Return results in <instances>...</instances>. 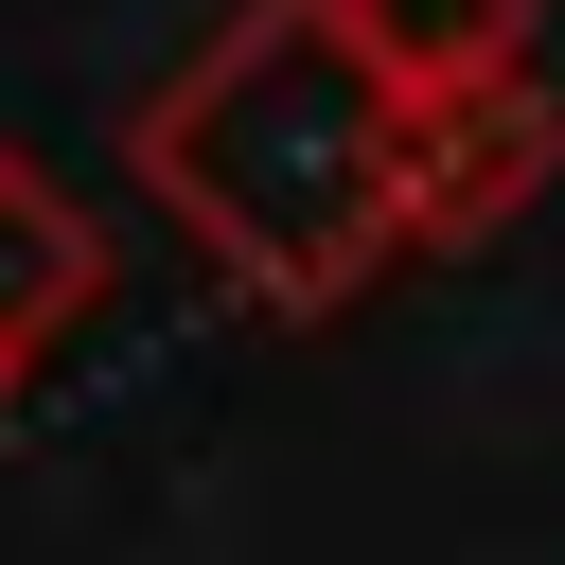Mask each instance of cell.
<instances>
[{
  "label": "cell",
  "instance_id": "cell-5",
  "mask_svg": "<svg viewBox=\"0 0 565 565\" xmlns=\"http://www.w3.org/2000/svg\"><path fill=\"white\" fill-rule=\"evenodd\" d=\"M0 406H18V371H0Z\"/></svg>",
  "mask_w": 565,
  "mask_h": 565
},
{
  "label": "cell",
  "instance_id": "cell-3",
  "mask_svg": "<svg viewBox=\"0 0 565 565\" xmlns=\"http://www.w3.org/2000/svg\"><path fill=\"white\" fill-rule=\"evenodd\" d=\"M88 318H106V230L35 141H0V371H53Z\"/></svg>",
  "mask_w": 565,
  "mask_h": 565
},
{
  "label": "cell",
  "instance_id": "cell-2",
  "mask_svg": "<svg viewBox=\"0 0 565 565\" xmlns=\"http://www.w3.org/2000/svg\"><path fill=\"white\" fill-rule=\"evenodd\" d=\"M547 177H565V106H547V71H494V88L406 106V247H494Z\"/></svg>",
  "mask_w": 565,
  "mask_h": 565
},
{
  "label": "cell",
  "instance_id": "cell-4",
  "mask_svg": "<svg viewBox=\"0 0 565 565\" xmlns=\"http://www.w3.org/2000/svg\"><path fill=\"white\" fill-rule=\"evenodd\" d=\"M530 18H547V0H353L371 71H388L406 106H441V88H494V71H530Z\"/></svg>",
  "mask_w": 565,
  "mask_h": 565
},
{
  "label": "cell",
  "instance_id": "cell-1",
  "mask_svg": "<svg viewBox=\"0 0 565 565\" xmlns=\"http://www.w3.org/2000/svg\"><path fill=\"white\" fill-rule=\"evenodd\" d=\"M124 177L247 318H353L406 265V88L353 0H230L124 106Z\"/></svg>",
  "mask_w": 565,
  "mask_h": 565
}]
</instances>
